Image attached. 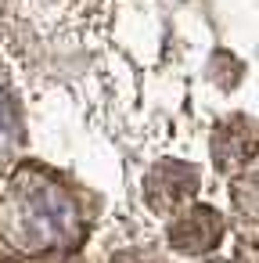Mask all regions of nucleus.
Returning a JSON list of instances; mask_svg holds the SVG:
<instances>
[{
    "label": "nucleus",
    "mask_w": 259,
    "mask_h": 263,
    "mask_svg": "<svg viewBox=\"0 0 259 263\" xmlns=\"http://www.w3.org/2000/svg\"><path fill=\"white\" fill-rule=\"evenodd\" d=\"M220 234H223V220L209 205H194L169 223V241L180 252H205L220 241Z\"/></svg>",
    "instance_id": "nucleus-1"
},
{
    "label": "nucleus",
    "mask_w": 259,
    "mask_h": 263,
    "mask_svg": "<svg viewBox=\"0 0 259 263\" xmlns=\"http://www.w3.org/2000/svg\"><path fill=\"white\" fill-rule=\"evenodd\" d=\"M115 263H158L155 256H148V252H123Z\"/></svg>",
    "instance_id": "nucleus-4"
},
{
    "label": "nucleus",
    "mask_w": 259,
    "mask_h": 263,
    "mask_svg": "<svg viewBox=\"0 0 259 263\" xmlns=\"http://www.w3.org/2000/svg\"><path fill=\"white\" fill-rule=\"evenodd\" d=\"M259 148V130L248 123V119H230L216 130L212 137V155H216V166L220 170H237L245 166Z\"/></svg>",
    "instance_id": "nucleus-3"
},
{
    "label": "nucleus",
    "mask_w": 259,
    "mask_h": 263,
    "mask_svg": "<svg viewBox=\"0 0 259 263\" xmlns=\"http://www.w3.org/2000/svg\"><path fill=\"white\" fill-rule=\"evenodd\" d=\"M198 173L187 162H158L148 177V202L155 209H176L194 195Z\"/></svg>",
    "instance_id": "nucleus-2"
}]
</instances>
